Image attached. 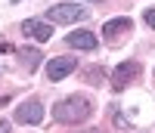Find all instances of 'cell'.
Wrapping results in <instances>:
<instances>
[{"instance_id": "6da1fadb", "label": "cell", "mask_w": 155, "mask_h": 133, "mask_svg": "<svg viewBox=\"0 0 155 133\" xmlns=\"http://www.w3.org/2000/svg\"><path fill=\"white\" fill-rule=\"evenodd\" d=\"M90 112H93V102L87 96H81V93H71V96L59 99L53 105V118L59 124H81V121L90 118Z\"/></svg>"}, {"instance_id": "7a4b0ae2", "label": "cell", "mask_w": 155, "mask_h": 133, "mask_svg": "<svg viewBox=\"0 0 155 133\" xmlns=\"http://www.w3.org/2000/svg\"><path fill=\"white\" fill-rule=\"evenodd\" d=\"M87 16H90V9L81 6V3H56V6L47 9V22H50V25H53V22L71 25V22H81V19H87Z\"/></svg>"}, {"instance_id": "3957f363", "label": "cell", "mask_w": 155, "mask_h": 133, "mask_svg": "<svg viewBox=\"0 0 155 133\" xmlns=\"http://www.w3.org/2000/svg\"><path fill=\"white\" fill-rule=\"evenodd\" d=\"M140 74H143V65H140L137 59H127V62H121L118 68L112 71V90H124L127 84H134Z\"/></svg>"}, {"instance_id": "277c9868", "label": "cell", "mask_w": 155, "mask_h": 133, "mask_svg": "<svg viewBox=\"0 0 155 133\" xmlns=\"http://www.w3.org/2000/svg\"><path fill=\"white\" fill-rule=\"evenodd\" d=\"M74 68H78V59H71V56H56V59L47 62V77H50V81H62V77H68Z\"/></svg>"}, {"instance_id": "5b68a950", "label": "cell", "mask_w": 155, "mask_h": 133, "mask_svg": "<svg viewBox=\"0 0 155 133\" xmlns=\"http://www.w3.org/2000/svg\"><path fill=\"white\" fill-rule=\"evenodd\" d=\"M16 121L19 124H41L44 121V105H41V99L22 102L19 109H16Z\"/></svg>"}, {"instance_id": "8992f818", "label": "cell", "mask_w": 155, "mask_h": 133, "mask_svg": "<svg viewBox=\"0 0 155 133\" xmlns=\"http://www.w3.org/2000/svg\"><path fill=\"white\" fill-rule=\"evenodd\" d=\"M22 34H28V37H34V41L47 44L50 37H53V25L44 22V19H25L22 22Z\"/></svg>"}, {"instance_id": "52a82bcc", "label": "cell", "mask_w": 155, "mask_h": 133, "mask_svg": "<svg viewBox=\"0 0 155 133\" xmlns=\"http://www.w3.org/2000/svg\"><path fill=\"white\" fill-rule=\"evenodd\" d=\"M130 28H134V22L127 19V16H121V19H112V22L102 25V34H106V41H109V44H115L121 34H127Z\"/></svg>"}, {"instance_id": "ba28073f", "label": "cell", "mask_w": 155, "mask_h": 133, "mask_svg": "<svg viewBox=\"0 0 155 133\" xmlns=\"http://www.w3.org/2000/svg\"><path fill=\"white\" fill-rule=\"evenodd\" d=\"M65 44H68L71 50H96L99 37H96L93 31H74V34L65 37Z\"/></svg>"}, {"instance_id": "9c48e42d", "label": "cell", "mask_w": 155, "mask_h": 133, "mask_svg": "<svg viewBox=\"0 0 155 133\" xmlns=\"http://www.w3.org/2000/svg\"><path fill=\"white\" fill-rule=\"evenodd\" d=\"M19 59H22V65H25L28 71H37L44 56H41V50H34V47H22V50H19Z\"/></svg>"}, {"instance_id": "30bf717a", "label": "cell", "mask_w": 155, "mask_h": 133, "mask_svg": "<svg viewBox=\"0 0 155 133\" xmlns=\"http://www.w3.org/2000/svg\"><path fill=\"white\" fill-rule=\"evenodd\" d=\"M112 121H115V127H124V130H130V121H127L124 115H118V112L112 115Z\"/></svg>"}, {"instance_id": "8fae6325", "label": "cell", "mask_w": 155, "mask_h": 133, "mask_svg": "<svg viewBox=\"0 0 155 133\" xmlns=\"http://www.w3.org/2000/svg\"><path fill=\"white\" fill-rule=\"evenodd\" d=\"M143 19H146V25H149V28H155V6H149V9L143 12Z\"/></svg>"}, {"instance_id": "7c38bea8", "label": "cell", "mask_w": 155, "mask_h": 133, "mask_svg": "<svg viewBox=\"0 0 155 133\" xmlns=\"http://www.w3.org/2000/svg\"><path fill=\"white\" fill-rule=\"evenodd\" d=\"M87 81H102V68H90L87 71Z\"/></svg>"}, {"instance_id": "4fadbf2b", "label": "cell", "mask_w": 155, "mask_h": 133, "mask_svg": "<svg viewBox=\"0 0 155 133\" xmlns=\"http://www.w3.org/2000/svg\"><path fill=\"white\" fill-rule=\"evenodd\" d=\"M0 133H9V121H0Z\"/></svg>"}, {"instance_id": "5bb4252c", "label": "cell", "mask_w": 155, "mask_h": 133, "mask_svg": "<svg viewBox=\"0 0 155 133\" xmlns=\"http://www.w3.org/2000/svg\"><path fill=\"white\" fill-rule=\"evenodd\" d=\"M0 53H9V44H3V41H0Z\"/></svg>"}, {"instance_id": "9a60e30c", "label": "cell", "mask_w": 155, "mask_h": 133, "mask_svg": "<svg viewBox=\"0 0 155 133\" xmlns=\"http://www.w3.org/2000/svg\"><path fill=\"white\" fill-rule=\"evenodd\" d=\"M81 133H99V130H81Z\"/></svg>"}, {"instance_id": "2e32d148", "label": "cell", "mask_w": 155, "mask_h": 133, "mask_svg": "<svg viewBox=\"0 0 155 133\" xmlns=\"http://www.w3.org/2000/svg\"><path fill=\"white\" fill-rule=\"evenodd\" d=\"M0 74H3V65H0Z\"/></svg>"}]
</instances>
